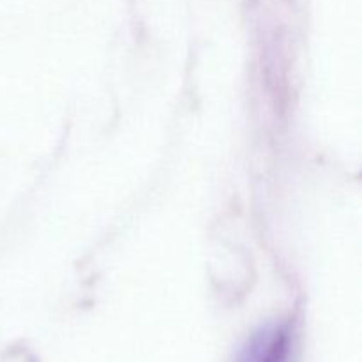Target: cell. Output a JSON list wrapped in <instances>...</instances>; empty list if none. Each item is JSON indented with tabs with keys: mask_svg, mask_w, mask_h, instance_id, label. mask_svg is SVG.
Here are the masks:
<instances>
[{
	"mask_svg": "<svg viewBox=\"0 0 362 362\" xmlns=\"http://www.w3.org/2000/svg\"><path fill=\"white\" fill-rule=\"evenodd\" d=\"M258 357H260V359L253 362H278V350H276V346H271L265 356H258Z\"/></svg>",
	"mask_w": 362,
	"mask_h": 362,
	"instance_id": "1",
	"label": "cell"
}]
</instances>
